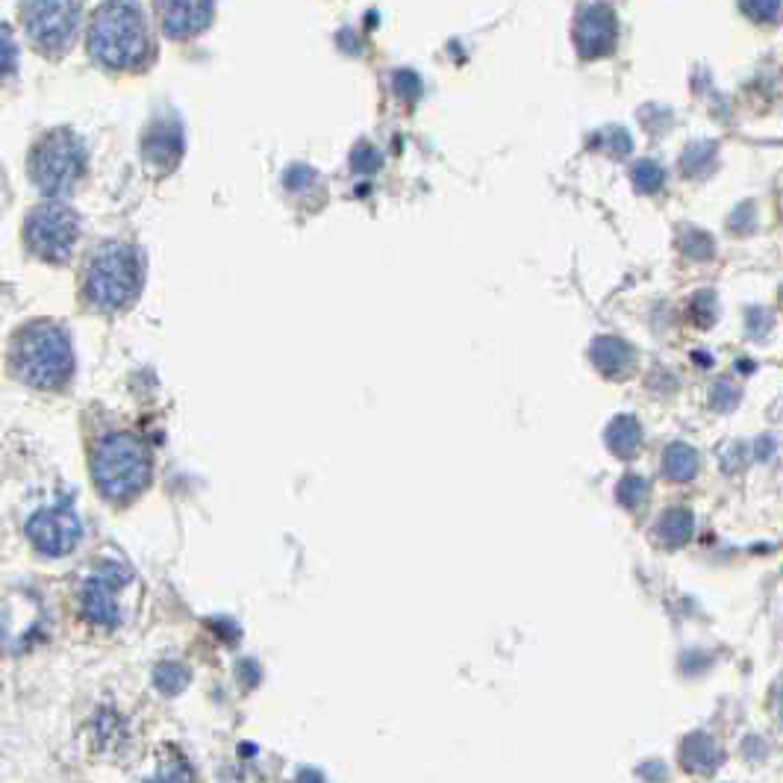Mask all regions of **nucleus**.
I'll list each match as a JSON object with an SVG mask.
<instances>
[{
  "instance_id": "dca6fc26",
  "label": "nucleus",
  "mask_w": 783,
  "mask_h": 783,
  "mask_svg": "<svg viewBox=\"0 0 783 783\" xmlns=\"http://www.w3.org/2000/svg\"><path fill=\"white\" fill-rule=\"evenodd\" d=\"M686 763H689V769L710 772V769L719 763V748H716L713 739H707V736H692V739L686 742Z\"/></svg>"
},
{
  "instance_id": "4468645a",
  "label": "nucleus",
  "mask_w": 783,
  "mask_h": 783,
  "mask_svg": "<svg viewBox=\"0 0 783 783\" xmlns=\"http://www.w3.org/2000/svg\"><path fill=\"white\" fill-rule=\"evenodd\" d=\"M639 442H642V430H639L636 418L622 416L607 427V445L619 457H630L639 448Z\"/></svg>"
},
{
  "instance_id": "2eb2a0df",
  "label": "nucleus",
  "mask_w": 783,
  "mask_h": 783,
  "mask_svg": "<svg viewBox=\"0 0 783 783\" xmlns=\"http://www.w3.org/2000/svg\"><path fill=\"white\" fill-rule=\"evenodd\" d=\"M695 471H698V454L689 448V445H672L669 451H666V474L672 477V480H692L695 477Z\"/></svg>"
},
{
  "instance_id": "9b49d317",
  "label": "nucleus",
  "mask_w": 783,
  "mask_h": 783,
  "mask_svg": "<svg viewBox=\"0 0 783 783\" xmlns=\"http://www.w3.org/2000/svg\"><path fill=\"white\" fill-rule=\"evenodd\" d=\"M142 154H145L151 168L171 171L180 162V154H183V133H180V127L174 121H154L148 127V133H145Z\"/></svg>"
},
{
  "instance_id": "6ab92c4d",
  "label": "nucleus",
  "mask_w": 783,
  "mask_h": 783,
  "mask_svg": "<svg viewBox=\"0 0 783 783\" xmlns=\"http://www.w3.org/2000/svg\"><path fill=\"white\" fill-rule=\"evenodd\" d=\"M739 6L760 24H775L781 15V0H739Z\"/></svg>"
},
{
  "instance_id": "7ed1b4c3",
  "label": "nucleus",
  "mask_w": 783,
  "mask_h": 783,
  "mask_svg": "<svg viewBox=\"0 0 783 783\" xmlns=\"http://www.w3.org/2000/svg\"><path fill=\"white\" fill-rule=\"evenodd\" d=\"M92 474L109 501H127L139 495L151 477L148 448L130 433H109L95 448Z\"/></svg>"
},
{
  "instance_id": "412c9836",
  "label": "nucleus",
  "mask_w": 783,
  "mask_h": 783,
  "mask_svg": "<svg viewBox=\"0 0 783 783\" xmlns=\"http://www.w3.org/2000/svg\"><path fill=\"white\" fill-rule=\"evenodd\" d=\"M648 495V483L642 477H627L622 480V489H619V498L625 501L630 510H636L642 504V498Z\"/></svg>"
},
{
  "instance_id": "f257e3e1",
  "label": "nucleus",
  "mask_w": 783,
  "mask_h": 783,
  "mask_svg": "<svg viewBox=\"0 0 783 783\" xmlns=\"http://www.w3.org/2000/svg\"><path fill=\"white\" fill-rule=\"evenodd\" d=\"M148 48V24L136 0H109L95 12L89 27V51L101 65L112 71L139 68Z\"/></svg>"
},
{
  "instance_id": "ddd939ff",
  "label": "nucleus",
  "mask_w": 783,
  "mask_h": 783,
  "mask_svg": "<svg viewBox=\"0 0 783 783\" xmlns=\"http://www.w3.org/2000/svg\"><path fill=\"white\" fill-rule=\"evenodd\" d=\"M592 360L607 374H625L633 368V351L619 339H598L592 348Z\"/></svg>"
},
{
  "instance_id": "6e6552de",
  "label": "nucleus",
  "mask_w": 783,
  "mask_h": 783,
  "mask_svg": "<svg viewBox=\"0 0 783 783\" xmlns=\"http://www.w3.org/2000/svg\"><path fill=\"white\" fill-rule=\"evenodd\" d=\"M80 519L68 504H56L45 507L39 513L30 516L27 522V536L33 542L36 551H42L45 557H65L77 548L80 542Z\"/></svg>"
},
{
  "instance_id": "f03ea898",
  "label": "nucleus",
  "mask_w": 783,
  "mask_h": 783,
  "mask_svg": "<svg viewBox=\"0 0 783 783\" xmlns=\"http://www.w3.org/2000/svg\"><path fill=\"white\" fill-rule=\"evenodd\" d=\"M12 366L18 377L36 389H59L74 371L71 339L51 321H33L15 336Z\"/></svg>"
},
{
  "instance_id": "a211bd4d",
  "label": "nucleus",
  "mask_w": 783,
  "mask_h": 783,
  "mask_svg": "<svg viewBox=\"0 0 783 783\" xmlns=\"http://www.w3.org/2000/svg\"><path fill=\"white\" fill-rule=\"evenodd\" d=\"M660 533H663V539L669 542V545H683L686 539H689V533H692V516L686 513V510H675V513H669L663 524H660Z\"/></svg>"
},
{
  "instance_id": "423d86ee",
  "label": "nucleus",
  "mask_w": 783,
  "mask_h": 783,
  "mask_svg": "<svg viewBox=\"0 0 783 783\" xmlns=\"http://www.w3.org/2000/svg\"><path fill=\"white\" fill-rule=\"evenodd\" d=\"M24 236L36 257L48 262H65L80 236V218L71 207L51 201L30 212Z\"/></svg>"
},
{
  "instance_id": "0eeeda50",
  "label": "nucleus",
  "mask_w": 783,
  "mask_h": 783,
  "mask_svg": "<svg viewBox=\"0 0 783 783\" xmlns=\"http://www.w3.org/2000/svg\"><path fill=\"white\" fill-rule=\"evenodd\" d=\"M21 18L30 39L42 51L56 53L74 39L80 21V0H24Z\"/></svg>"
},
{
  "instance_id": "20e7f679",
  "label": "nucleus",
  "mask_w": 783,
  "mask_h": 783,
  "mask_svg": "<svg viewBox=\"0 0 783 783\" xmlns=\"http://www.w3.org/2000/svg\"><path fill=\"white\" fill-rule=\"evenodd\" d=\"M142 280H145V265H142L139 251L115 242V245H106L89 265L86 295L95 307L115 313L136 301Z\"/></svg>"
},
{
  "instance_id": "f3484780",
  "label": "nucleus",
  "mask_w": 783,
  "mask_h": 783,
  "mask_svg": "<svg viewBox=\"0 0 783 783\" xmlns=\"http://www.w3.org/2000/svg\"><path fill=\"white\" fill-rule=\"evenodd\" d=\"M154 683H157L159 692H165V695H177V692L186 689V683H189V672H186L183 666H177V663H162V666H157V672H154Z\"/></svg>"
},
{
  "instance_id": "1a4fd4ad",
  "label": "nucleus",
  "mask_w": 783,
  "mask_h": 783,
  "mask_svg": "<svg viewBox=\"0 0 783 783\" xmlns=\"http://www.w3.org/2000/svg\"><path fill=\"white\" fill-rule=\"evenodd\" d=\"M127 572L115 563H104L95 575H89L83 586V616L92 625L115 627L118 625V601L115 592L127 583Z\"/></svg>"
},
{
  "instance_id": "aec40b11",
  "label": "nucleus",
  "mask_w": 783,
  "mask_h": 783,
  "mask_svg": "<svg viewBox=\"0 0 783 783\" xmlns=\"http://www.w3.org/2000/svg\"><path fill=\"white\" fill-rule=\"evenodd\" d=\"M18 65V51H15V39L12 33L0 24V80H6Z\"/></svg>"
},
{
  "instance_id": "9d476101",
  "label": "nucleus",
  "mask_w": 783,
  "mask_h": 783,
  "mask_svg": "<svg viewBox=\"0 0 783 783\" xmlns=\"http://www.w3.org/2000/svg\"><path fill=\"white\" fill-rule=\"evenodd\" d=\"M157 15L165 36L192 39L212 18V0H157Z\"/></svg>"
},
{
  "instance_id": "39448f33",
  "label": "nucleus",
  "mask_w": 783,
  "mask_h": 783,
  "mask_svg": "<svg viewBox=\"0 0 783 783\" xmlns=\"http://www.w3.org/2000/svg\"><path fill=\"white\" fill-rule=\"evenodd\" d=\"M86 168L83 142L71 130H53L30 154V177L48 195H65Z\"/></svg>"
},
{
  "instance_id": "4be33fe9",
  "label": "nucleus",
  "mask_w": 783,
  "mask_h": 783,
  "mask_svg": "<svg viewBox=\"0 0 783 783\" xmlns=\"http://www.w3.org/2000/svg\"><path fill=\"white\" fill-rule=\"evenodd\" d=\"M660 183H663V171H660L657 165L642 162V165L636 168V186H639L642 192H654V189H660Z\"/></svg>"
},
{
  "instance_id": "f8f14e48",
  "label": "nucleus",
  "mask_w": 783,
  "mask_h": 783,
  "mask_svg": "<svg viewBox=\"0 0 783 783\" xmlns=\"http://www.w3.org/2000/svg\"><path fill=\"white\" fill-rule=\"evenodd\" d=\"M616 39V21L610 15V9L595 6L589 12H583L580 27H577V45L586 56H598V53L610 51Z\"/></svg>"
}]
</instances>
